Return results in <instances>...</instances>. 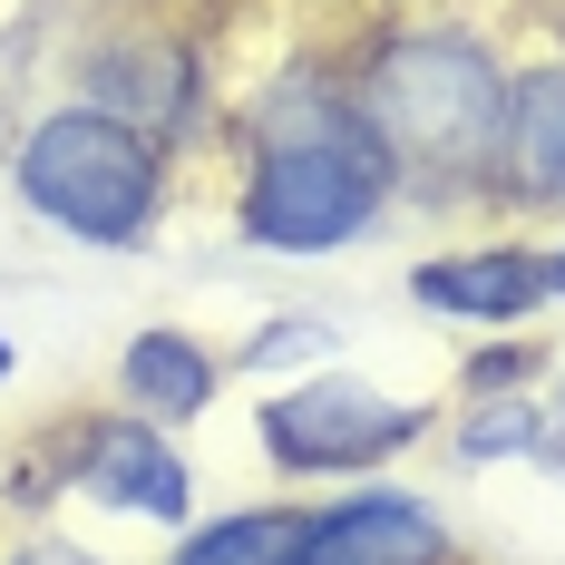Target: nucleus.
Listing matches in <instances>:
<instances>
[{"label":"nucleus","mask_w":565,"mask_h":565,"mask_svg":"<svg viewBox=\"0 0 565 565\" xmlns=\"http://www.w3.org/2000/svg\"><path fill=\"white\" fill-rule=\"evenodd\" d=\"M391 147L371 137L361 98L332 88H282L254 117V185H244V234L274 254H322L361 234L391 205Z\"/></svg>","instance_id":"1"},{"label":"nucleus","mask_w":565,"mask_h":565,"mask_svg":"<svg viewBox=\"0 0 565 565\" xmlns=\"http://www.w3.org/2000/svg\"><path fill=\"white\" fill-rule=\"evenodd\" d=\"M371 137L391 147V167H419V175H458L478 167L508 127V88L478 40H449V30H419V40H391L381 68H371Z\"/></svg>","instance_id":"2"},{"label":"nucleus","mask_w":565,"mask_h":565,"mask_svg":"<svg viewBox=\"0 0 565 565\" xmlns=\"http://www.w3.org/2000/svg\"><path fill=\"white\" fill-rule=\"evenodd\" d=\"M20 195L50 215V225L88 234V244H137L157 215V157L137 127H117L98 108H58L30 127L20 147Z\"/></svg>","instance_id":"3"},{"label":"nucleus","mask_w":565,"mask_h":565,"mask_svg":"<svg viewBox=\"0 0 565 565\" xmlns=\"http://www.w3.org/2000/svg\"><path fill=\"white\" fill-rule=\"evenodd\" d=\"M429 429V409L409 399H381L361 381H302L264 409V449L292 468V478H332V468H381L391 449H409Z\"/></svg>","instance_id":"4"},{"label":"nucleus","mask_w":565,"mask_h":565,"mask_svg":"<svg viewBox=\"0 0 565 565\" xmlns=\"http://www.w3.org/2000/svg\"><path fill=\"white\" fill-rule=\"evenodd\" d=\"M439 556H449V526L419 498H351L332 516H302L282 565H439Z\"/></svg>","instance_id":"5"},{"label":"nucleus","mask_w":565,"mask_h":565,"mask_svg":"<svg viewBox=\"0 0 565 565\" xmlns=\"http://www.w3.org/2000/svg\"><path fill=\"white\" fill-rule=\"evenodd\" d=\"M78 478H88L108 508H127V516H157V526L185 516V458H175L147 419H108V429H88Z\"/></svg>","instance_id":"6"},{"label":"nucleus","mask_w":565,"mask_h":565,"mask_svg":"<svg viewBox=\"0 0 565 565\" xmlns=\"http://www.w3.org/2000/svg\"><path fill=\"white\" fill-rule=\"evenodd\" d=\"M498 147H508L516 195H536V205L565 195V68H536V78H516V88H508Z\"/></svg>","instance_id":"7"},{"label":"nucleus","mask_w":565,"mask_h":565,"mask_svg":"<svg viewBox=\"0 0 565 565\" xmlns=\"http://www.w3.org/2000/svg\"><path fill=\"white\" fill-rule=\"evenodd\" d=\"M419 302H439V312H468V322H516V312H536L546 302V264L536 254H468V264H429L419 274Z\"/></svg>","instance_id":"8"},{"label":"nucleus","mask_w":565,"mask_h":565,"mask_svg":"<svg viewBox=\"0 0 565 565\" xmlns=\"http://www.w3.org/2000/svg\"><path fill=\"white\" fill-rule=\"evenodd\" d=\"M127 391L147 399L157 419H195V409L215 399V361H205L185 332H147L137 351H127Z\"/></svg>","instance_id":"9"},{"label":"nucleus","mask_w":565,"mask_h":565,"mask_svg":"<svg viewBox=\"0 0 565 565\" xmlns=\"http://www.w3.org/2000/svg\"><path fill=\"white\" fill-rule=\"evenodd\" d=\"M292 536H302V516H282V508L225 516V526H205L175 565H282V556H292Z\"/></svg>","instance_id":"10"},{"label":"nucleus","mask_w":565,"mask_h":565,"mask_svg":"<svg viewBox=\"0 0 565 565\" xmlns=\"http://www.w3.org/2000/svg\"><path fill=\"white\" fill-rule=\"evenodd\" d=\"M546 429H536V409H488L478 429H468V458H508V449H536Z\"/></svg>","instance_id":"11"},{"label":"nucleus","mask_w":565,"mask_h":565,"mask_svg":"<svg viewBox=\"0 0 565 565\" xmlns=\"http://www.w3.org/2000/svg\"><path fill=\"white\" fill-rule=\"evenodd\" d=\"M322 341H332L322 322H274V332L254 341V361H302V351H322Z\"/></svg>","instance_id":"12"},{"label":"nucleus","mask_w":565,"mask_h":565,"mask_svg":"<svg viewBox=\"0 0 565 565\" xmlns=\"http://www.w3.org/2000/svg\"><path fill=\"white\" fill-rule=\"evenodd\" d=\"M516 371H536V351H488L468 381H478V391H498V381H516Z\"/></svg>","instance_id":"13"},{"label":"nucleus","mask_w":565,"mask_h":565,"mask_svg":"<svg viewBox=\"0 0 565 565\" xmlns=\"http://www.w3.org/2000/svg\"><path fill=\"white\" fill-rule=\"evenodd\" d=\"M536 458H546V468L565 478V429H546V439H536Z\"/></svg>","instance_id":"14"},{"label":"nucleus","mask_w":565,"mask_h":565,"mask_svg":"<svg viewBox=\"0 0 565 565\" xmlns=\"http://www.w3.org/2000/svg\"><path fill=\"white\" fill-rule=\"evenodd\" d=\"M536 264H546V292H565V254H536Z\"/></svg>","instance_id":"15"},{"label":"nucleus","mask_w":565,"mask_h":565,"mask_svg":"<svg viewBox=\"0 0 565 565\" xmlns=\"http://www.w3.org/2000/svg\"><path fill=\"white\" fill-rule=\"evenodd\" d=\"M10 361H20V351H10V341H0V381H10Z\"/></svg>","instance_id":"16"},{"label":"nucleus","mask_w":565,"mask_h":565,"mask_svg":"<svg viewBox=\"0 0 565 565\" xmlns=\"http://www.w3.org/2000/svg\"><path fill=\"white\" fill-rule=\"evenodd\" d=\"M40 565H68V556H40ZM78 565H88V556H78Z\"/></svg>","instance_id":"17"}]
</instances>
